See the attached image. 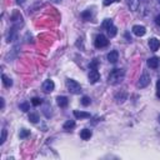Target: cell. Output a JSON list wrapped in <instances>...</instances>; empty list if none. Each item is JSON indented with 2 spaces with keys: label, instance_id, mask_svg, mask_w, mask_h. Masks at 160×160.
Here are the masks:
<instances>
[{
  "label": "cell",
  "instance_id": "1",
  "mask_svg": "<svg viewBox=\"0 0 160 160\" xmlns=\"http://www.w3.org/2000/svg\"><path fill=\"white\" fill-rule=\"evenodd\" d=\"M125 76V70L124 69H114L113 71L109 74L108 83L110 85H118L123 81V79Z\"/></svg>",
  "mask_w": 160,
  "mask_h": 160
},
{
  "label": "cell",
  "instance_id": "2",
  "mask_svg": "<svg viewBox=\"0 0 160 160\" xmlns=\"http://www.w3.org/2000/svg\"><path fill=\"white\" fill-rule=\"evenodd\" d=\"M66 86H68L69 92H70L71 94H80V92H81V86H80V84L78 81H75V80H73V79H68L66 80Z\"/></svg>",
  "mask_w": 160,
  "mask_h": 160
},
{
  "label": "cell",
  "instance_id": "3",
  "mask_svg": "<svg viewBox=\"0 0 160 160\" xmlns=\"http://www.w3.org/2000/svg\"><path fill=\"white\" fill-rule=\"evenodd\" d=\"M94 44H95V46H97V48H105L106 45L109 44V40H108L106 36H104L103 34H100V35H98L97 38H95Z\"/></svg>",
  "mask_w": 160,
  "mask_h": 160
},
{
  "label": "cell",
  "instance_id": "4",
  "mask_svg": "<svg viewBox=\"0 0 160 160\" xmlns=\"http://www.w3.org/2000/svg\"><path fill=\"white\" fill-rule=\"evenodd\" d=\"M149 84H150V76H149L148 74H143V75L140 76L139 81H138L136 85H138V88L143 89V88H146Z\"/></svg>",
  "mask_w": 160,
  "mask_h": 160
},
{
  "label": "cell",
  "instance_id": "5",
  "mask_svg": "<svg viewBox=\"0 0 160 160\" xmlns=\"http://www.w3.org/2000/svg\"><path fill=\"white\" fill-rule=\"evenodd\" d=\"M89 83L90 84H95L98 81V80L100 79V74H99V71H98V69H92L90 70V73H89Z\"/></svg>",
  "mask_w": 160,
  "mask_h": 160
},
{
  "label": "cell",
  "instance_id": "6",
  "mask_svg": "<svg viewBox=\"0 0 160 160\" xmlns=\"http://www.w3.org/2000/svg\"><path fill=\"white\" fill-rule=\"evenodd\" d=\"M54 88H55V84L50 79L49 80H45V81L43 83V90H44L45 93H51L53 90H54Z\"/></svg>",
  "mask_w": 160,
  "mask_h": 160
},
{
  "label": "cell",
  "instance_id": "7",
  "mask_svg": "<svg viewBox=\"0 0 160 160\" xmlns=\"http://www.w3.org/2000/svg\"><path fill=\"white\" fill-rule=\"evenodd\" d=\"M133 33L136 36H144L146 33V29H145V26H143V25H134L133 26Z\"/></svg>",
  "mask_w": 160,
  "mask_h": 160
},
{
  "label": "cell",
  "instance_id": "8",
  "mask_svg": "<svg viewBox=\"0 0 160 160\" xmlns=\"http://www.w3.org/2000/svg\"><path fill=\"white\" fill-rule=\"evenodd\" d=\"M149 48H150V50L153 51H156L159 48H160V40L156 39V38H151L149 39Z\"/></svg>",
  "mask_w": 160,
  "mask_h": 160
},
{
  "label": "cell",
  "instance_id": "9",
  "mask_svg": "<svg viewBox=\"0 0 160 160\" xmlns=\"http://www.w3.org/2000/svg\"><path fill=\"white\" fill-rule=\"evenodd\" d=\"M148 66L151 69H156L159 66V58L153 56L150 59H148Z\"/></svg>",
  "mask_w": 160,
  "mask_h": 160
},
{
  "label": "cell",
  "instance_id": "10",
  "mask_svg": "<svg viewBox=\"0 0 160 160\" xmlns=\"http://www.w3.org/2000/svg\"><path fill=\"white\" fill-rule=\"evenodd\" d=\"M74 116H75L76 119H89V118H90V114L86 113V111L75 110V111H74Z\"/></svg>",
  "mask_w": 160,
  "mask_h": 160
},
{
  "label": "cell",
  "instance_id": "11",
  "mask_svg": "<svg viewBox=\"0 0 160 160\" xmlns=\"http://www.w3.org/2000/svg\"><path fill=\"white\" fill-rule=\"evenodd\" d=\"M126 3L129 5L130 10H133V12H136L139 9V4H140L139 0H126Z\"/></svg>",
  "mask_w": 160,
  "mask_h": 160
},
{
  "label": "cell",
  "instance_id": "12",
  "mask_svg": "<svg viewBox=\"0 0 160 160\" xmlns=\"http://www.w3.org/2000/svg\"><path fill=\"white\" fill-rule=\"evenodd\" d=\"M92 135H93V133L89 129H83L80 131V138H81L83 140H89L90 138H92Z\"/></svg>",
  "mask_w": 160,
  "mask_h": 160
},
{
  "label": "cell",
  "instance_id": "13",
  "mask_svg": "<svg viewBox=\"0 0 160 160\" xmlns=\"http://www.w3.org/2000/svg\"><path fill=\"white\" fill-rule=\"evenodd\" d=\"M118 59H119V54H118V51L116 50H113V51H110L109 54H108V60L110 61V63H116L118 61Z\"/></svg>",
  "mask_w": 160,
  "mask_h": 160
},
{
  "label": "cell",
  "instance_id": "14",
  "mask_svg": "<svg viewBox=\"0 0 160 160\" xmlns=\"http://www.w3.org/2000/svg\"><path fill=\"white\" fill-rule=\"evenodd\" d=\"M126 97H128V95H126L125 92H120V93H118V94L115 95L116 103H118V104H123V103H124V101L126 100Z\"/></svg>",
  "mask_w": 160,
  "mask_h": 160
},
{
  "label": "cell",
  "instance_id": "15",
  "mask_svg": "<svg viewBox=\"0 0 160 160\" xmlns=\"http://www.w3.org/2000/svg\"><path fill=\"white\" fill-rule=\"evenodd\" d=\"M56 103L58 105L60 106V108H65V106H68V98L66 97H58L56 98Z\"/></svg>",
  "mask_w": 160,
  "mask_h": 160
},
{
  "label": "cell",
  "instance_id": "16",
  "mask_svg": "<svg viewBox=\"0 0 160 160\" xmlns=\"http://www.w3.org/2000/svg\"><path fill=\"white\" fill-rule=\"evenodd\" d=\"M1 79H3V84L5 85L6 88H10V86H13V80L10 79V78H8L5 74H3V76H1Z\"/></svg>",
  "mask_w": 160,
  "mask_h": 160
},
{
  "label": "cell",
  "instance_id": "17",
  "mask_svg": "<svg viewBox=\"0 0 160 160\" xmlns=\"http://www.w3.org/2000/svg\"><path fill=\"white\" fill-rule=\"evenodd\" d=\"M74 126H75V121L74 120H68L65 124H64V130H71Z\"/></svg>",
  "mask_w": 160,
  "mask_h": 160
},
{
  "label": "cell",
  "instance_id": "18",
  "mask_svg": "<svg viewBox=\"0 0 160 160\" xmlns=\"http://www.w3.org/2000/svg\"><path fill=\"white\" fill-rule=\"evenodd\" d=\"M39 120V115L36 114V113H30L29 114V121L30 123H33V124H36Z\"/></svg>",
  "mask_w": 160,
  "mask_h": 160
},
{
  "label": "cell",
  "instance_id": "19",
  "mask_svg": "<svg viewBox=\"0 0 160 160\" xmlns=\"http://www.w3.org/2000/svg\"><path fill=\"white\" fill-rule=\"evenodd\" d=\"M118 34V29L115 28V26H110V28L108 29V35H109V38H114V36Z\"/></svg>",
  "mask_w": 160,
  "mask_h": 160
},
{
  "label": "cell",
  "instance_id": "20",
  "mask_svg": "<svg viewBox=\"0 0 160 160\" xmlns=\"http://www.w3.org/2000/svg\"><path fill=\"white\" fill-rule=\"evenodd\" d=\"M21 21L23 20V17H21V14L19 12H14V14L12 15V21H14V23H17V21Z\"/></svg>",
  "mask_w": 160,
  "mask_h": 160
},
{
  "label": "cell",
  "instance_id": "21",
  "mask_svg": "<svg viewBox=\"0 0 160 160\" xmlns=\"http://www.w3.org/2000/svg\"><path fill=\"white\" fill-rule=\"evenodd\" d=\"M15 34H17V30H15V28H12L9 31V34H8V41H13L15 39Z\"/></svg>",
  "mask_w": 160,
  "mask_h": 160
},
{
  "label": "cell",
  "instance_id": "22",
  "mask_svg": "<svg viewBox=\"0 0 160 160\" xmlns=\"http://www.w3.org/2000/svg\"><path fill=\"white\" fill-rule=\"evenodd\" d=\"M19 108L21 111H24V113H26V111H29L30 110V104L29 103H21L19 105Z\"/></svg>",
  "mask_w": 160,
  "mask_h": 160
},
{
  "label": "cell",
  "instance_id": "23",
  "mask_svg": "<svg viewBox=\"0 0 160 160\" xmlns=\"http://www.w3.org/2000/svg\"><path fill=\"white\" fill-rule=\"evenodd\" d=\"M110 26H113V20H111V19H105L104 23H103V28L108 30Z\"/></svg>",
  "mask_w": 160,
  "mask_h": 160
},
{
  "label": "cell",
  "instance_id": "24",
  "mask_svg": "<svg viewBox=\"0 0 160 160\" xmlns=\"http://www.w3.org/2000/svg\"><path fill=\"white\" fill-rule=\"evenodd\" d=\"M81 18H83L84 20H89L90 18H92V12H90V10L83 12V13H81Z\"/></svg>",
  "mask_w": 160,
  "mask_h": 160
},
{
  "label": "cell",
  "instance_id": "25",
  "mask_svg": "<svg viewBox=\"0 0 160 160\" xmlns=\"http://www.w3.org/2000/svg\"><path fill=\"white\" fill-rule=\"evenodd\" d=\"M29 135H30V130H26V129L20 130V138L21 139H25V138L29 136Z\"/></svg>",
  "mask_w": 160,
  "mask_h": 160
},
{
  "label": "cell",
  "instance_id": "26",
  "mask_svg": "<svg viewBox=\"0 0 160 160\" xmlns=\"http://www.w3.org/2000/svg\"><path fill=\"white\" fill-rule=\"evenodd\" d=\"M5 140H6V130L3 129L1 130V138H0V145H3V144L5 143Z\"/></svg>",
  "mask_w": 160,
  "mask_h": 160
},
{
  "label": "cell",
  "instance_id": "27",
  "mask_svg": "<svg viewBox=\"0 0 160 160\" xmlns=\"http://www.w3.org/2000/svg\"><path fill=\"white\" fill-rule=\"evenodd\" d=\"M41 103H43V100L39 99V98H33L31 99V104H33L34 106H39V105H41Z\"/></svg>",
  "mask_w": 160,
  "mask_h": 160
},
{
  "label": "cell",
  "instance_id": "28",
  "mask_svg": "<svg viewBox=\"0 0 160 160\" xmlns=\"http://www.w3.org/2000/svg\"><path fill=\"white\" fill-rule=\"evenodd\" d=\"M90 103H92V100H90L89 97H83V99H81V104H83L84 106L90 105Z\"/></svg>",
  "mask_w": 160,
  "mask_h": 160
},
{
  "label": "cell",
  "instance_id": "29",
  "mask_svg": "<svg viewBox=\"0 0 160 160\" xmlns=\"http://www.w3.org/2000/svg\"><path fill=\"white\" fill-rule=\"evenodd\" d=\"M116 1H118V0H104V5H105V6H109V5L114 4Z\"/></svg>",
  "mask_w": 160,
  "mask_h": 160
},
{
  "label": "cell",
  "instance_id": "30",
  "mask_svg": "<svg viewBox=\"0 0 160 160\" xmlns=\"http://www.w3.org/2000/svg\"><path fill=\"white\" fill-rule=\"evenodd\" d=\"M89 66H90V69H97V66H98V60H97V59H94L93 63L90 64Z\"/></svg>",
  "mask_w": 160,
  "mask_h": 160
},
{
  "label": "cell",
  "instance_id": "31",
  "mask_svg": "<svg viewBox=\"0 0 160 160\" xmlns=\"http://www.w3.org/2000/svg\"><path fill=\"white\" fill-rule=\"evenodd\" d=\"M155 24H156V25H160V14L156 15V18H155Z\"/></svg>",
  "mask_w": 160,
  "mask_h": 160
},
{
  "label": "cell",
  "instance_id": "32",
  "mask_svg": "<svg viewBox=\"0 0 160 160\" xmlns=\"http://www.w3.org/2000/svg\"><path fill=\"white\" fill-rule=\"evenodd\" d=\"M156 89H158L159 92H160V79L158 80V83H156Z\"/></svg>",
  "mask_w": 160,
  "mask_h": 160
},
{
  "label": "cell",
  "instance_id": "33",
  "mask_svg": "<svg viewBox=\"0 0 160 160\" xmlns=\"http://www.w3.org/2000/svg\"><path fill=\"white\" fill-rule=\"evenodd\" d=\"M17 3H18V4H20V5H23V4L25 3V0H17Z\"/></svg>",
  "mask_w": 160,
  "mask_h": 160
},
{
  "label": "cell",
  "instance_id": "34",
  "mask_svg": "<svg viewBox=\"0 0 160 160\" xmlns=\"http://www.w3.org/2000/svg\"><path fill=\"white\" fill-rule=\"evenodd\" d=\"M0 103H1V109L4 108V99L1 98V99H0Z\"/></svg>",
  "mask_w": 160,
  "mask_h": 160
},
{
  "label": "cell",
  "instance_id": "35",
  "mask_svg": "<svg viewBox=\"0 0 160 160\" xmlns=\"http://www.w3.org/2000/svg\"><path fill=\"white\" fill-rule=\"evenodd\" d=\"M54 1H55V3H60V1H61V0H54Z\"/></svg>",
  "mask_w": 160,
  "mask_h": 160
},
{
  "label": "cell",
  "instance_id": "36",
  "mask_svg": "<svg viewBox=\"0 0 160 160\" xmlns=\"http://www.w3.org/2000/svg\"><path fill=\"white\" fill-rule=\"evenodd\" d=\"M158 121H159V123H160V115H159V116H158Z\"/></svg>",
  "mask_w": 160,
  "mask_h": 160
},
{
  "label": "cell",
  "instance_id": "37",
  "mask_svg": "<svg viewBox=\"0 0 160 160\" xmlns=\"http://www.w3.org/2000/svg\"><path fill=\"white\" fill-rule=\"evenodd\" d=\"M158 3H159V5H160V0H158Z\"/></svg>",
  "mask_w": 160,
  "mask_h": 160
}]
</instances>
